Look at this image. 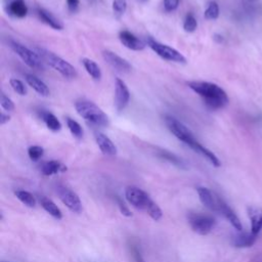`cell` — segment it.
Instances as JSON below:
<instances>
[{"label": "cell", "mask_w": 262, "mask_h": 262, "mask_svg": "<svg viewBox=\"0 0 262 262\" xmlns=\"http://www.w3.org/2000/svg\"><path fill=\"white\" fill-rule=\"evenodd\" d=\"M142 1H146V0H142Z\"/></svg>", "instance_id": "41"}, {"label": "cell", "mask_w": 262, "mask_h": 262, "mask_svg": "<svg viewBox=\"0 0 262 262\" xmlns=\"http://www.w3.org/2000/svg\"><path fill=\"white\" fill-rule=\"evenodd\" d=\"M130 253H131V256H132V259H133L134 262H146V260L144 259L141 251H139V249L137 247L131 246Z\"/></svg>", "instance_id": "36"}, {"label": "cell", "mask_w": 262, "mask_h": 262, "mask_svg": "<svg viewBox=\"0 0 262 262\" xmlns=\"http://www.w3.org/2000/svg\"><path fill=\"white\" fill-rule=\"evenodd\" d=\"M214 39H215L217 42H219V43H221V42L223 41V37L221 36V35H218V34H215V35H214Z\"/></svg>", "instance_id": "40"}, {"label": "cell", "mask_w": 262, "mask_h": 262, "mask_svg": "<svg viewBox=\"0 0 262 262\" xmlns=\"http://www.w3.org/2000/svg\"><path fill=\"white\" fill-rule=\"evenodd\" d=\"M66 171H67V167L63 163L56 160L48 161L44 163L41 167V172L46 176H50L54 175V174H58Z\"/></svg>", "instance_id": "22"}, {"label": "cell", "mask_w": 262, "mask_h": 262, "mask_svg": "<svg viewBox=\"0 0 262 262\" xmlns=\"http://www.w3.org/2000/svg\"><path fill=\"white\" fill-rule=\"evenodd\" d=\"M113 11L114 13L120 17L123 15L127 9V1L126 0H113Z\"/></svg>", "instance_id": "32"}, {"label": "cell", "mask_w": 262, "mask_h": 262, "mask_svg": "<svg viewBox=\"0 0 262 262\" xmlns=\"http://www.w3.org/2000/svg\"><path fill=\"white\" fill-rule=\"evenodd\" d=\"M165 124L167 128L170 130V132L176 138H178L179 141H181L183 144H185L186 146L189 147L196 141V138L193 132H191V130L175 117L166 116Z\"/></svg>", "instance_id": "6"}, {"label": "cell", "mask_w": 262, "mask_h": 262, "mask_svg": "<svg viewBox=\"0 0 262 262\" xmlns=\"http://www.w3.org/2000/svg\"><path fill=\"white\" fill-rule=\"evenodd\" d=\"M25 80L29 86H31L32 88L36 91L38 94L42 96H48L50 94V90L48 88V86L38 77H36L33 74H26L25 75Z\"/></svg>", "instance_id": "17"}, {"label": "cell", "mask_w": 262, "mask_h": 262, "mask_svg": "<svg viewBox=\"0 0 262 262\" xmlns=\"http://www.w3.org/2000/svg\"><path fill=\"white\" fill-rule=\"evenodd\" d=\"M256 237L252 233H240L233 238V245L238 248L251 247L256 241Z\"/></svg>", "instance_id": "21"}, {"label": "cell", "mask_w": 262, "mask_h": 262, "mask_svg": "<svg viewBox=\"0 0 262 262\" xmlns=\"http://www.w3.org/2000/svg\"><path fill=\"white\" fill-rule=\"evenodd\" d=\"M79 0H67V4H68V7L69 9L71 11H76L79 7Z\"/></svg>", "instance_id": "38"}, {"label": "cell", "mask_w": 262, "mask_h": 262, "mask_svg": "<svg viewBox=\"0 0 262 262\" xmlns=\"http://www.w3.org/2000/svg\"><path fill=\"white\" fill-rule=\"evenodd\" d=\"M57 194L60 200L64 203V205H66L72 212L78 214L82 212L83 207L81 200L72 189H70L64 185H59L57 187Z\"/></svg>", "instance_id": "9"}, {"label": "cell", "mask_w": 262, "mask_h": 262, "mask_svg": "<svg viewBox=\"0 0 262 262\" xmlns=\"http://www.w3.org/2000/svg\"><path fill=\"white\" fill-rule=\"evenodd\" d=\"M187 220L191 230L201 236L210 234L216 224L214 217L201 213H189L187 215Z\"/></svg>", "instance_id": "8"}, {"label": "cell", "mask_w": 262, "mask_h": 262, "mask_svg": "<svg viewBox=\"0 0 262 262\" xmlns=\"http://www.w3.org/2000/svg\"><path fill=\"white\" fill-rule=\"evenodd\" d=\"M179 3L180 0H163V6L167 12H172L176 10L179 6Z\"/></svg>", "instance_id": "35"}, {"label": "cell", "mask_w": 262, "mask_h": 262, "mask_svg": "<svg viewBox=\"0 0 262 262\" xmlns=\"http://www.w3.org/2000/svg\"><path fill=\"white\" fill-rule=\"evenodd\" d=\"M37 14L39 16V19L41 20V22H43L47 26L51 27L52 29H55V30H63L64 29V25L62 24V22L58 19V17H56L54 14H52L50 11H48L44 8H38Z\"/></svg>", "instance_id": "20"}, {"label": "cell", "mask_w": 262, "mask_h": 262, "mask_svg": "<svg viewBox=\"0 0 262 262\" xmlns=\"http://www.w3.org/2000/svg\"><path fill=\"white\" fill-rule=\"evenodd\" d=\"M67 126L74 137H76L77 139H81L83 137V128L76 120L72 118H67Z\"/></svg>", "instance_id": "28"}, {"label": "cell", "mask_w": 262, "mask_h": 262, "mask_svg": "<svg viewBox=\"0 0 262 262\" xmlns=\"http://www.w3.org/2000/svg\"><path fill=\"white\" fill-rule=\"evenodd\" d=\"M41 118L44 121V123L46 124L47 128L54 132H58L62 129V124L60 120L50 112H42Z\"/></svg>", "instance_id": "25"}, {"label": "cell", "mask_w": 262, "mask_h": 262, "mask_svg": "<svg viewBox=\"0 0 262 262\" xmlns=\"http://www.w3.org/2000/svg\"><path fill=\"white\" fill-rule=\"evenodd\" d=\"M130 100V91L126 83L117 78L115 82V106L119 112L123 111Z\"/></svg>", "instance_id": "10"}, {"label": "cell", "mask_w": 262, "mask_h": 262, "mask_svg": "<svg viewBox=\"0 0 262 262\" xmlns=\"http://www.w3.org/2000/svg\"><path fill=\"white\" fill-rule=\"evenodd\" d=\"M0 103H1V107L2 109H4L7 112H12L14 111V102L8 97L6 96L3 92L1 93V96H0Z\"/></svg>", "instance_id": "34"}, {"label": "cell", "mask_w": 262, "mask_h": 262, "mask_svg": "<svg viewBox=\"0 0 262 262\" xmlns=\"http://www.w3.org/2000/svg\"><path fill=\"white\" fill-rule=\"evenodd\" d=\"M125 198L131 206L136 208L137 210L145 211L155 221H158L162 218L163 213L160 207L142 188L127 186L125 189Z\"/></svg>", "instance_id": "2"}, {"label": "cell", "mask_w": 262, "mask_h": 262, "mask_svg": "<svg viewBox=\"0 0 262 262\" xmlns=\"http://www.w3.org/2000/svg\"><path fill=\"white\" fill-rule=\"evenodd\" d=\"M36 49L41 59L44 61V63L47 64L52 69H55L56 71L59 72L64 78L72 80L78 76L77 70L75 69V67H73L66 60L62 59L61 57L54 54L52 51L47 50L43 47H37Z\"/></svg>", "instance_id": "4"}, {"label": "cell", "mask_w": 262, "mask_h": 262, "mask_svg": "<svg viewBox=\"0 0 262 262\" xmlns=\"http://www.w3.org/2000/svg\"><path fill=\"white\" fill-rule=\"evenodd\" d=\"M117 204H118V207L120 209L121 213L123 214L124 216H127V217H130L132 214L130 212V210L128 209V207L123 203V201H122L120 198H117Z\"/></svg>", "instance_id": "37"}, {"label": "cell", "mask_w": 262, "mask_h": 262, "mask_svg": "<svg viewBox=\"0 0 262 262\" xmlns=\"http://www.w3.org/2000/svg\"><path fill=\"white\" fill-rule=\"evenodd\" d=\"M197 191L199 198L202 202V204L207 207L208 209H210L211 211H217V200L218 198H215L214 195L212 194V191L203 186L197 187Z\"/></svg>", "instance_id": "15"}, {"label": "cell", "mask_w": 262, "mask_h": 262, "mask_svg": "<svg viewBox=\"0 0 262 262\" xmlns=\"http://www.w3.org/2000/svg\"><path fill=\"white\" fill-rule=\"evenodd\" d=\"M28 155L32 161H38L44 155V149L40 146H31L28 149Z\"/></svg>", "instance_id": "33"}, {"label": "cell", "mask_w": 262, "mask_h": 262, "mask_svg": "<svg viewBox=\"0 0 262 262\" xmlns=\"http://www.w3.org/2000/svg\"><path fill=\"white\" fill-rule=\"evenodd\" d=\"M102 58L114 70H116V71L121 73L131 72L132 66L130 65V63L127 60L118 56L116 52L112 50H103Z\"/></svg>", "instance_id": "11"}, {"label": "cell", "mask_w": 262, "mask_h": 262, "mask_svg": "<svg viewBox=\"0 0 262 262\" xmlns=\"http://www.w3.org/2000/svg\"><path fill=\"white\" fill-rule=\"evenodd\" d=\"M28 6L25 0H11L7 5V11L16 19H23L28 14Z\"/></svg>", "instance_id": "19"}, {"label": "cell", "mask_w": 262, "mask_h": 262, "mask_svg": "<svg viewBox=\"0 0 262 262\" xmlns=\"http://www.w3.org/2000/svg\"><path fill=\"white\" fill-rule=\"evenodd\" d=\"M147 44L153 51H155L156 54L158 55L160 58H162L163 60L173 62V63H178V64L186 63L185 57L182 54H180V52L176 50L175 48H173L163 43H160L153 38H148Z\"/></svg>", "instance_id": "7"}, {"label": "cell", "mask_w": 262, "mask_h": 262, "mask_svg": "<svg viewBox=\"0 0 262 262\" xmlns=\"http://www.w3.org/2000/svg\"><path fill=\"white\" fill-rule=\"evenodd\" d=\"M75 109L80 117L92 125L97 127H106L110 123L108 115L90 100L80 99L76 101Z\"/></svg>", "instance_id": "3"}, {"label": "cell", "mask_w": 262, "mask_h": 262, "mask_svg": "<svg viewBox=\"0 0 262 262\" xmlns=\"http://www.w3.org/2000/svg\"><path fill=\"white\" fill-rule=\"evenodd\" d=\"M119 39L122 44L130 50L141 51L144 50L147 46V44L143 40L137 38L134 34L127 30H123L119 33Z\"/></svg>", "instance_id": "12"}, {"label": "cell", "mask_w": 262, "mask_h": 262, "mask_svg": "<svg viewBox=\"0 0 262 262\" xmlns=\"http://www.w3.org/2000/svg\"><path fill=\"white\" fill-rule=\"evenodd\" d=\"M198 28V22L193 13L186 14L184 22H183V29L187 33H194Z\"/></svg>", "instance_id": "30"}, {"label": "cell", "mask_w": 262, "mask_h": 262, "mask_svg": "<svg viewBox=\"0 0 262 262\" xmlns=\"http://www.w3.org/2000/svg\"><path fill=\"white\" fill-rule=\"evenodd\" d=\"M9 84L11 86V88L13 89V91L16 92L17 94H20L22 96H24V95L27 94V92H28L27 87H26V85L24 84L23 81H21L19 79L12 78V79L9 80Z\"/></svg>", "instance_id": "31"}, {"label": "cell", "mask_w": 262, "mask_h": 262, "mask_svg": "<svg viewBox=\"0 0 262 262\" xmlns=\"http://www.w3.org/2000/svg\"><path fill=\"white\" fill-rule=\"evenodd\" d=\"M10 48L15 52V54L20 57V59L30 68L36 69V70H44L45 63L39 56L37 51H33L29 47L25 46L24 44L10 40L9 41Z\"/></svg>", "instance_id": "5"}, {"label": "cell", "mask_w": 262, "mask_h": 262, "mask_svg": "<svg viewBox=\"0 0 262 262\" xmlns=\"http://www.w3.org/2000/svg\"><path fill=\"white\" fill-rule=\"evenodd\" d=\"M82 64L86 70V72L88 73V75L92 79H94L96 81L101 79V76H102L101 70H100L99 66L94 61H92L90 59H83Z\"/></svg>", "instance_id": "24"}, {"label": "cell", "mask_w": 262, "mask_h": 262, "mask_svg": "<svg viewBox=\"0 0 262 262\" xmlns=\"http://www.w3.org/2000/svg\"><path fill=\"white\" fill-rule=\"evenodd\" d=\"M3 262H5V261H3Z\"/></svg>", "instance_id": "42"}, {"label": "cell", "mask_w": 262, "mask_h": 262, "mask_svg": "<svg viewBox=\"0 0 262 262\" xmlns=\"http://www.w3.org/2000/svg\"><path fill=\"white\" fill-rule=\"evenodd\" d=\"M189 148L193 149L196 153L202 155L204 158H206L214 167H220L221 166V162L215 156V154L213 152H211L210 150H208L207 148H205L204 146H202L199 142L195 141L193 144L189 146Z\"/></svg>", "instance_id": "18"}, {"label": "cell", "mask_w": 262, "mask_h": 262, "mask_svg": "<svg viewBox=\"0 0 262 262\" xmlns=\"http://www.w3.org/2000/svg\"><path fill=\"white\" fill-rule=\"evenodd\" d=\"M217 212L221 213L226 219H228L230 221V223L234 226V228L237 231L242 232L243 225H242V222L240 221L239 217L234 212L233 209L228 204H226L225 202H223L222 200H220L219 198L217 200Z\"/></svg>", "instance_id": "13"}, {"label": "cell", "mask_w": 262, "mask_h": 262, "mask_svg": "<svg viewBox=\"0 0 262 262\" xmlns=\"http://www.w3.org/2000/svg\"><path fill=\"white\" fill-rule=\"evenodd\" d=\"M204 16H205L206 20H209V21L217 20L218 16H219V5H218V3L215 1H211L210 3H209L205 12H204Z\"/></svg>", "instance_id": "29"}, {"label": "cell", "mask_w": 262, "mask_h": 262, "mask_svg": "<svg viewBox=\"0 0 262 262\" xmlns=\"http://www.w3.org/2000/svg\"><path fill=\"white\" fill-rule=\"evenodd\" d=\"M40 204H41V206L44 210L54 218H56L58 220H61L63 218V213L61 211V209L50 199H47L45 197H41L40 198Z\"/></svg>", "instance_id": "23"}, {"label": "cell", "mask_w": 262, "mask_h": 262, "mask_svg": "<svg viewBox=\"0 0 262 262\" xmlns=\"http://www.w3.org/2000/svg\"><path fill=\"white\" fill-rule=\"evenodd\" d=\"M14 195L24 205H26L30 208H34L35 206H36V203H37L36 198H35L31 193H29V191H27V190H15Z\"/></svg>", "instance_id": "27"}, {"label": "cell", "mask_w": 262, "mask_h": 262, "mask_svg": "<svg viewBox=\"0 0 262 262\" xmlns=\"http://www.w3.org/2000/svg\"><path fill=\"white\" fill-rule=\"evenodd\" d=\"M9 121H10V116L6 115L4 113H1V115H0V124L4 125V124L8 123Z\"/></svg>", "instance_id": "39"}, {"label": "cell", "mask_w": 262, "mask_h": 262, "mask_svg": "<svg viewBox=\"0 0 262 262\" xmlns=\"http://www.w3.org/2000/svg\"><path fill=\"white\" fill-rule=\"evenodd\" d=\"M248 215L251 221V233L257 236L262 230V209L256 206L249 207Z\"/></svg>", "instance_id": "16"}, {"label": "cell", "mask_w": 262, "mask_h": 262, "mask_svg": "<svg viewBox=\"0 0 262 262\" xmlns=\"http://www.w3.org/2000/svg\"><path fill=\"white\" fill-rule=\"evenodd\" d=\"M158 155H159V157H161L162 159L170 162L173 165H175V166L180 167V168H186V163L181 158H179L178 156L174 155V154H172L166 150H159Z\"/></svg>", "instance_id": "26"}, {"label": "cell", "mask_w": 262, "mask_h": 262, "mask_svg": "<svg viewBox=\"0 0 262 262\" xmlns=\"http://www.w3.org/2000/svg\"><path fill=\"white\" fill-rule=\"evenodd\" d=\"M188 87L203 97L206 106L211 110H219L228 106L230 99L226 92L215 83L207 81H191Z\"/></svg>", "instance_id": "1"}, {"label": "cell", "mask_w": 262, "mask_h": 262, "mask_svg": "<svg viewBox=\"0 0 262 262\" xmlns=\"http://www.w3.org/2000/svg\"><path fill=\"white\" fill-rule=\"evenodd\" d=\"M95 142L103 155L111 156V157L117 155V148L115 144L106 134H103L101 132H97L95 134Z\"/></svg>", "instance_id": "14"}]
</instances>
